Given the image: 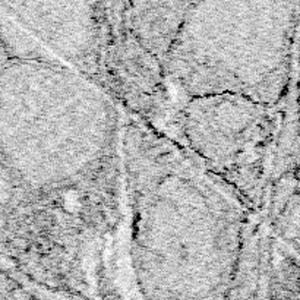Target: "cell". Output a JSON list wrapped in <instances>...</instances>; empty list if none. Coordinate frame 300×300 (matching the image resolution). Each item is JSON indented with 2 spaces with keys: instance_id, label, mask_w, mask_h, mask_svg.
Instances as JSON below:
<instances>
[{
  "instance_id": "1",
  "label": "cell",
  "mask_w": 300,
  "mask_h": 300,
  "mask_svg": "<svg viewBox=\"0 0 300 300\" xmlns=\"http://www.w3.org/2000/svg\"><path fill=\"white\" fill-rule=\"evenodd\" d=\"M125 113L60 60L0 75V157L22 186L125 257Z\"/></svg>"
},
{
  "instance_id": "2",
  "label": "cell",
  "mask_w": 300,
  "mask_h": 300,
  "mask_svg": "<svg viewBox=\"0 0 300 300\" xmlns=\"http://www.w3.org/2000/svg\"><path fill=\"white\" fill-rule=\"evenodd\" d=\"M125 257L139 300H227L252 213L161 130L125 114Z\"/></svg>"
},
{
  "instance_id": "3",
  "label": "cell",
  "mask_w": 300,
  "mask_h": 300,
  "mask_svg": "<svg viewBox=\"0 0 300 300\" xmlns=\"http://www.w3.org/2000/svg\"><path fill=\"white\" fill-rule=\"evenodd\" d=\"M299 0L191 1L166 73L177 103L236 95L279 106L298 86Z\"/></svg>"
},
{
  "instance_id": "4",
  "label": "cell",
  "mask_w": 300,
  "mask_h": 300,
  "mask_svg": "<svg viewBox=\"0 0 300 300\" xmlns=\"http://www.w3.org/2000/svg\"><path fill=\"white\" fill-rule=\"evenodd\" d=\"M0 9L122 111L164 130L176 95L129 28L125 1H0Z\"/></svg>"
},
{
  "instance_id": "5",
  "label": "cell",
  "mask_w": 300,
  "mask_h": 300,
  "mask_svg": "<svg viewBox=\"0 0 300 300\" xmlns=\"http://www.w3.org/2000/svg\"><path fill=\"white\" fill-rule=\"evenodd\" d=\"M161 132L251 213L262 210L277 180L299 173L298 86L279 106L236 95L182 100Z\"/></svg>"
},
{
  "instance_id": "6",
  "label": "cell",
  "mask_w": 300,
  "mask_h": 300,
  "mask_svg": "<svg viewBox=\"0 0 300 300\" xmlns=\"http://www.w3.org/2000/svg\"><path fill=\"white\" fill-rule=\"evenodd\" d=\"M0 259L72 300H128L126 262L75 217L28 192L0 157Z\"/></svg>"
},
{
  "instance_id": "7",
  "label": "cell",
  "mask_w": 300,
  "mask_h": 300,
  "mask_svg": "<svg viewBox=\"0 0 300 300\" xmlns=\"http://www.w3.org/2000/svg\"><path fill=\"white\" fill-rule=\"evenodd\" d=\"M227 300H299V248L277 236L261 213L246 226Z\"/></svg>"
},
{
  "instance_id": "8",
  "label": "cell",
  "mask_w": 300,
  "mask_h": 300,
  "mask_svg": "<svg viewBox=\"0 0 300 300\" xmlns=\"http://www.w3.org/2000/svg\"><path fill=\"white\" fill-rule=\"evenodd\" d=\"M189 4L191 1H125L130 31L164 69Z\"/></svg>"
},
{
  "instance_id": "9",
  "label": "cell",
  "mask_w": 300,
  "mask_h": 300,
  "mask_svg": "<svg viewBox=\"0 0 300 300\" xmlns=\"http://www.w3.org/2000/svg\"><path fill=\"white\" fill-rule=\"evenodd\" d=\"M10 62V59H9V56H7V53H6V50H4V45L3 43L0 41V75H1V72H3V69L6 67V64Z\"/></svg>"
}]
</instances>
